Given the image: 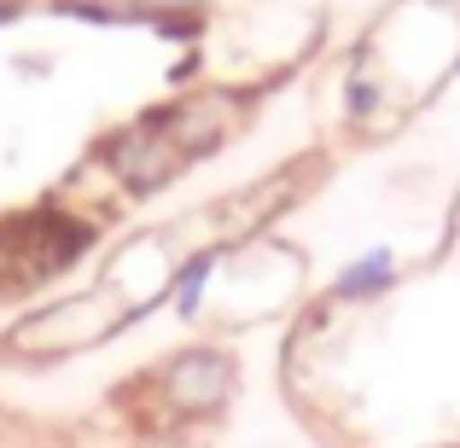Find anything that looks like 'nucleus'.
Masks as SVG:
<instances>
[{
  "mask_svg": "<svg viewBox=\"0 0 460 448\" xmlns=\"http://www.w3.org/2000/svg\"><path fill=\"white\" fill-rule=\"evenodd\" d=\"M123 332H135L128 303L105 280H93V285H76V292H53L30 303L18 321H6L0 361L6 367H65V361H82L93 349L117 344Z\"/></svg>",
  "mask_w": 460,
  "mask_h": 448,
  "instance_id": "nucleus-1",
  "label": "nucleus"
},
{
  "mask_svg": "<svg viewBox=\"0 0 460 448\" xmlns=\"http://www.w3.org/2000/svg\"><path fill=\"white\" fill-rule=\"evenodd\" d=\"M30 12V0H0V23H12V18H23Z\"/></svg>",
  "mask_w": 460,
  "mask_h": 448,
  "instance_id": "nucleus-10",
  "label": "nucleus"
},
{
  "mask_svg": "<svg viewBox=\"0 0 460 448\" xmlns=\"http://www.w3.org/2000/svg\"><path fill=\"white\" fill-rule=\"evenodd\" d=\"M100 239H105L100 215L65 204L58 192L30 204V210L0 215V303L53 292L65 274H76L100 250Z\"/></svg>",
  "mask_w": 460,
  "mask_h": 448,
  "instance_id": "nucleus-2",
  "label": "nucleus"
},
{
  "mask_svg": "<svg viewBox=\"0 0 460 448\" xmlns=\"http://www.w3.org/2000/svg\"><path fill=\"white\" fill-rule=\"evenodd\" d=\"M402 280H408V274H402L396 245H367V250H356L349 262L332 268L321 303H332V309H373V303H385Z\"/></svg>",
  "mask_w": 460,
  "mask_h": 448,
  "instance_id": "nucleus-7",
  "label": "nucleus"
},
{
  "mask_svg": "<svg viewBox=\"0 0 460 448\" xmlns=\"http://www.w3.org/2000/svg\"><path fill=\"white\" fill-rule=\"evenodd\" d=\"M251 100H257V93L227 88V82H192V88H175L164 105H152V111L164 117V128H169V140L181 146V157L199 169L204 157L234 146V135L245 128V117H251Z\"/></svg>",
  "mask_w": 460,
  "mask_h": 448,
  "instance_id": "nucleus-5",
  "label": "nucleus"
},
{
  "mask_svg": "<svg viewBox=\"0 0 460 448\" xmlns=\"http://www.w3.org/2000/svg\"><path fill=\"white\" fill-rule=\"evenodd\" d=\"M455 82H460V65H455Z\"/></svg>",
  "mask_w": 460,
  "mask_h": 448,
  "instance_id": "nucleus-11",
  "label": "nucleus"
},
{
  "mask_svg": "<svg viewBox=\"0 0 460 448\" xmlns=\"http://www.w3.org/2000/svg\"><path fill=\"white\" fill-rule=\"evenodd\" d=\"M152 402V414L140 419V437L152 431H204L234 408L239 396V356L222 338H187L169 356L152 361V373L135 384Z\"/></svg>",
  "mask_w": 460,
  "mask_h": 448,
  "instance_id": "nucleus-3",
  "label": "nucleus"
},
{
  "mask_svg": "<svg viewBox=\"0 0 460 448\" xmlns=\"http://www.w3.org/2000/svg\"><path fill=\"white\" fill-rule=\"evenodd\" d=\"M88 157L111 175V187H117V198H123V204L157 198V192H169L192 169L187 157H181V146L169 140V128H164V117H157V111L128 117V123L111 128V135H105Z\"/></svg>",
  "mask_w": 460,
  "mask_h": 448,
  "instance_id": "nucleus-4",
  "label": "nucleus"
},
{
  "mask_svg": "<svg viewBox=\"0 0 460 448\" xmlns=\"http://www.w3.org/2000/svg\"><path fill=\"white\" fill-rule=\"evenodd\" d=\"M135 448H210L199 437V431H152V437H140Z\"/></svg>",
  "mask_w": 460,
  "mask_h": 448,
  "instance_id": "nucleus-9",
  "label": "nucleus"
},
{
  "mask_svg": "<svg viewBox=\"0 0 460 448\" xmlns=\"http://www.w3.org/2000/svg\"><path fill=\"white\" fill-rule=\"evenodd\" d=\"M128 12H135V23H146V30H157V35H199L204 30V12H210V0H123Z\"/></svg>",
  "mask_w": 460,
  "mask_h": 448,
  "instance_id": "nucleus-8",
  "label": "nucleus"
},
{
  "mask_svg": "<svg viewBox=\"0 0 460 448\" xmlns=\"http://www.w3.org/2000/svg\"><path fill=\"white\" fill-rule=\"evenodd\" d=\"M227 257H234V239H192V245L181 250L175 274H169V292H164V314L175 326H204L210 321L216 280H222Z\"/></svg>",
  "mask_w": 460,
  "mask_h": 448,
  "instance_id": "nucleus-6",
  "label": "nucleus"
}]
</instances>
